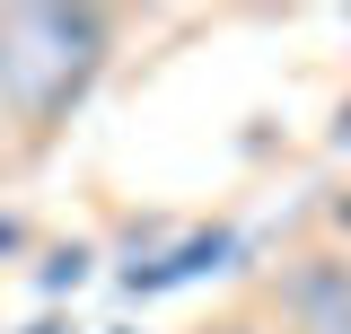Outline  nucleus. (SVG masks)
<instances>
[{
  "label": "nucleus",
  "instance_id": "f257e3e1",
  "mask_svg": "<svg viewBox=\"0 0 351 334\" xmlns=\"http://www.w3.org/2000/svg\"><path fill=\"white\" fill-rule=\"evenodd\" d=\"M106 9H0V106L27 132H53L106 71Z\"/></svg>",
  "mask_w": 351,
  "mask_h": 334
},
{
  "label": "nucleus",
  "instance_id": "f03ea898",
  "mask_svg": "<svg viewBox=\"0 0 351 334\" xmlns=\"http://www.w3.org/2000/svg\"><path fill=\"white\" fill-rule=\"evenodd\" d=\"M281 317L299 334H343L351 326V264L343 255H307L281 273Z\"/></svg>",
  "mask_w": 351,
  "mask_h": 334
},
{
  "label": "nucleus",
  "instance_id": "7ed1b4c3",
  "mask_svg": "<svg viewBox=\"0 0 351 334\" xmlns=\"http://www.w3.org/2000/svg\"><path fill=\"white\" fill-rule=\"evenodd\" d=\"M44 291H80L88 282V247H62V255H44V273H36Z\"/></svg>",
  "mask_w": 351,
  "mask_h": 334
},
{
  "label": "nucleus",
  "instance_id": "20e7f679",
  "mask_svg": "<svg viewBox=\"0 0 351 334\" xmlns=\"http://www.w3.org/2000/svg\"><path fill=\"white\" fill-rule=\"evenodd\" d=\"M9 255H27V220H18V211H0V264H9Z\"/></svg>",
  "mask_w": 351,
  "mask_h": 334
},
{
  "label": "nucleus",
  "instance_id": "39448f33",
  "mask_svg": "<svg viewBox=\"0 0 351 334\" xmlns=\"http://www.w3.org/2000/svg\"><path fill=\"white\" fill-rule=\"evenodd\" d=\"M211 334H263V326H246V317H228V326H211Z\"/></svg>",
  "mask_w": 351,
  "mask_h": 334
},
{
  "label": "nucleus",
  "instance_id": "423d86ee",
  "mask_svg": "<svg viewBox=\"0 0 351 334\" xmlns=\"http://www.w3.org/2000/svg\"><path fill=\"white\" fill-rule=\"evenodd\" d=\"M27 334H71V326H62V317H44V326H27Z\"/></svg>",
  "mask_w": 351,
  "mask_h": 334
},
{
  "label": "nucleus",
  "instance_id": "0eeeda50",
  "mask_svg": "<svg viewBox=\"0 0 351 334\" xmlns=\"http://www.w3.org/2000/svg\"><path fill=\"white\" fill-rule=\"evenodd\" d=\"M343 229H351V203H343Z\"/></svg>",
  "mask_w": 351,
  "mask_h": 334
},
{
  "label": "nucleus",
  "instance_id": "6e6552de",
  "mask_svg": "<svg viewBox=\"0 0 351 334\" xmlns=\"http://www.w3.org/2000/svg\"><path fill=\"white\" fill-rule=\"evenodd\" d=\"M343 334H351V326H343Z\"/></svg>",
  "mask_w": 351,
  "mask_h": 334
}]
</instances>
